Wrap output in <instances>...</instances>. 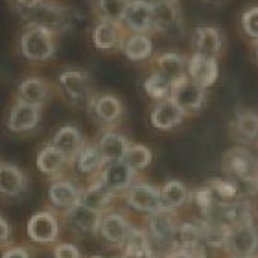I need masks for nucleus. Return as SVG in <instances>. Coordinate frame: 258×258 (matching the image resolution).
<instances>
[{
    "label": "nucleus",
    "instance_id": "f257e3e1",
    "mask_svg": "<svg viewBox=\"0 0 258 258\" xmlns=\"http://www.w3.org/2000/svg\"><path fill=\"white\" fill-rule=\"evenodd\" d=\"M21 8L28 24H35L52 33H63L72 26V13L54 0H32Z\"/></svg>",
    "mask_w": 258,
    "mask_h": 258
},
{
    "label": "nucleus",
    "instance_id": "f03ea898",
    "mask_svg": "<svg viewBox=\"0 0 258 258\" xmlns=\"http://www.w3.org/2000/svg\"><path fill=\"white\" fill-rule=\"evenodd\" d=\"M19 48L24 59L30 63H43L52 59L55 54V33L48 32L41 26L28 24L21 33Z\"/></svg>",
    "mask_w": 258,
    "mask_h": 258
},
{
    "label": "nucleus",
    "instance_id": "7ed1b4c3",
    "mask_svg": "<svg viewBox=\"0 0 258 258\" xmlns=\"http://www.w3.org/2000/svg\"><path fill=\"white\" fill-rule=\"evenodd\" d=\"M57 85H59L63 96L74 105L91 103V100L94 98L91 76L81 69H64L57 76Z\"/></svg>",
    "mask_w": 258,
    "mask_h": 258
},
{
    "label": "nucleus",
    "instance_id": "20e7f679",
    "mask_svg": "<svg viewBox=\"0 0 258 258\" xmlns=\"http://www.w3.org/2000/svg\"><path fill=\"white\" fill-rule=\"evenodd\" d=\"M179 229V221L175 210L161 209L150 214L148 231L151 242L159 247H175V234Z\"/></svg>",
    "mask_w": 258,
    "mask_h": 258
},
{
    "label": "nucleus",
    "instance_id": "39448f33",
    "mask_svg": "<svg viewBox=\"0 0 258 258\" xmlns=\"http://www.w3.org/2000/svg\"><path fill=\"white\" fill-rule=\"evenodd\" d=\"M223 172L245 183L258 184V159L245 148H232L223 157Z\"/></svg>",
    "mask_w": 258,
    "mask_h": 258
},
{
    "label": "nucleus",
    "instance_id": "423d86ee",
    "mask_svg": "<svg viewBox=\"0 0 258 258\" xmlns=\"http://www.w3.org/2000/svg\"><path fill=\"white\" fill-rule=\"evenodd\" d=\"M170 100L177 103L186 114L198 113L199 109H203L205 102H207V89L198 85L188 76H183L172 83Z\"/></svg>",
    "mask_w": 258,
    "mask_h": 258
},
{
    "label": "nucleus",
    "instance_id": "0eeeda50",
    "mask_svg": "<svg viewBox=\"0 0 258 258\" xmlns=\"http://www.w3.org/2000/svg\"><path fill=\"white\" fill-rule=\"evenodd\" d=\"M151 19L153 32H162L166 35L183 32L179 0H151Z\"/></svg>",
    "mask_w": 258,
    "mask_h": 258
},
{
    "label": "nucleus",
    "instance_id": "6e6552de",
    "mask_svg": "<svg viewBox=\"0 0 258 258\" xmlns=\"http://www.w3.org/2000/svg\"><path fill=\"white\" fill-rule=\"evenodd\" d=\"M225 247L240 258H249L258 249V229L251 221H243L229 229Z\"/></svg>",
    "mask_w": 258,
    "mask_h": 258
},
{
    "label": "nucleus",
    "instance_id": "1a4fd4ad",
    "mask_svg": "<svg viewBox=\"0 0 258 258\" xmlns=\"http://www.w3.org/2000/svg\"><path fill=\"white\" fill-rule=\"evenodd\" d=\"M64 225L69 231L76 234H96L100 231V221H102V212L94 209H89L87 205L76 203L74 207L63 210Z\"/></svg>",
    "mask_w": 258,
    "mask_h": 258
},
{
    "label": "nucleus",
    "instance_id": "9d476101",
    "mask_svg": "<svg viewBox=\"0 0 258 258\" xmlns=\"http://www.w3.org/2000/svg\"><path fill=\"white\" fill-rule=\"evenodd\" d=\"M59 220L54 212L41 210L28 220L26 234L35 243H54L59 238Z\"/></svg>",
    "mask_w": 258,
    "mask_h": 258
},
{
    "label": "nucleus",
    "instance_id": "9b49d317",
    "mask_svg": "<svg viewBox=\"0 0 258 258\" xmlns=\"http://www.w3.org/2000/svg\"><path fill=\"white\" fill-rule=\"evenodd\" d=\"M41 109L37 105L15 100L6 116V125L11 133H30L41 122Z\"/></svg>",
    "mask_w": 258,
    "mask_h": 258
},
{
    "label": "nucleus",
    "instance_id": "f8f14e48",
    "mask_svg": "<svg viewBox=\"0 0 258 258\" xmlns=\"http://www.w3.org/2000/svg\"><path fill=\"white\" fill-rule=\"evenodd\" d=\"M125 203L139 212L153 214L162 209L161 188L148 183H133L125 190Z\"/></svg>",
    "mask_w": 258,
    "mask_h": 258
},
{
    "label": "nucleus",
    "instance_id": "ddd939ff",
    "mask_svg": "<svg viewBox=\"0 0 258 258\" xmlns=\"http://www.w3.org/2000/svg\"><path fill=\"white\" fill-rule=\"evenodd\" d=\"M225 37L218 26L214 24H201L196 28L192 37V54L205 55V57H220L223 52Z\"/></svg>",
    "mask_w": 258,
    "mask_h": 258
},
{
    "label": "nucleus",
    "instance_id": "4468645a",
    "mask_svg": "<svg viewBox=\"0 0 258 258\" xmlns=\"http://www.w3.org/2000/svg\"><path fill=\"white\" fill-rule=\"evenodd\" d=\"M122 26L127 33H151L153 19H151V0H129L124 11Z\"/></svg>",
    "mask_w": 258,
    "mask_h": 258
},
{
    "label": "nucleus",
    "instance_id": "2eb2a0df",
    "mask_svg": "<svg viewBox=\"0 0 258 258\" xmlns=\"http://www.w3.org/2000/svg\"><path fill=\"white\" fill-rule=\"evenodd\" d=\"M125 33L127 32L120 22L98 21L92 28V44L100 52H116L122 50Z\"/></svg>",
    "mask_w": 258,
    "mask_h": 258
},
{
    "label": "nucleus",
    "instance_id": "dca6fc26",
    "mask_svg": "<svg viewBox=\"0 0 258 258\" xmlns=\"http://www.w3.org/2000/svg\"><path fill=\"white\" fill-rule=\"evenodd\" d=\"M135 172L133 168L127 166L124 161H109L103 164L102 172L96 177L102 179V183L114 194L125 192V190L135 183Z\"/></svg>",
    "mask_w": 258,
    "mask_h": 258
},
{
    "label": "nucleus",
    "instance_id": "f3484780",
    "mask_svg": "<svg viewBox=\"0 0 258 258\" xmlns=\"http://www.w3.org/2000/svg\"><path fill=\"white\" fill-rule=\"evenodd\" d=\"M186 76L196 81L203 89H209L218 81L220 76V64L216 57H205V55L192 54L186 61Z\"/></svg>",
    "mask_w": 258,
    "mask_h": 258
},
{
    "label": "nucleus",
    "instance_id": "a211bd4d",
    "mask_svg": "<svg viewBox=\"0 0 258 258\" xmlns=\"http://www.w3.org/2000/svg\"><path fill=\"white\" fill-rule=\"evenodd\" d=\"M184 116H186V113L183 109L175 102H172L170 98H166V100L157 102V105L150 114V122L159 131H172L183 124Z\"/></svg>",
    "mask_w": 258,
    "mask_h": 258
},
{
    "label": "nucleus",
    "instance_id": "6ab92c4d",
    "mask_svg": "<svg viewBox=\"0 0 258 258\" xmlns=\"http://www.w3.org/2000/svg\"><path fill=\"white\" fill-rule=\"evenodd\" d=\"M28 190V177L21 168L11 162H0V196L21 198Z\"/></svg>",
    "mask_w": 258,
    "mask_h": 258
},
{
    "label": "nucleus",
    "instance_id": "aec40b11",
    "mask_svg": "<svg viewBox=\"0 0 258 258\" xmlns=\"http://www.w3.org/2000/svg\"><path fill=\"white\" fill-rule=\"evenodd\" d=\"M92 111V116L100 122V124H114L122 118L124 114V105L120 102V98L114 94H100L94 96L89 103Z\"/></svg>",
    "mask_w": 258,
    "mask_h": 258
},
{
    "label": "nucleus",
    "instance_id": "412c9836",
    "mask_svg": "<svg viewBox=\"0 0 258 258\" xmlns=\"http://www.w3.org/2000/svg\"><path fill=\"white\" fill-rule=\"evenodd\" d=\"M48 199L52 207L67 210L76 203H80L81 188L70 179H55L48 186Z\"/></svg>",
    "mask_w": 258,
    "mask_h": 258
},
{
    "label": "nucleus",
    "instance_id": "4be33fe9",
    "mask_svg": "<svg viewBox=\"0 0 258 258\" xmlns=\"http://www.w3.org/2000/svg\"><path fill=\"white\" fill-rule=\"evenodd\" d=\"M131 229L129 221L118 212H107L102 214V221H100V234L107 243L111 245H118L122 247L127 238V232Z\"/></svg>",
    "mask_w": 258,
    "mask_h": 258
},
{
    "label": "nucleus",
    "instance_id": "5701e85b",
    "mask_svg": "<svg viewBox=\"0 0 258 258\" xmlns=\"http://www.w3.org/2000/svg\"><path fill=\"white\" fill-rule=\"evenodd\" d=\"M50 144L55 146L72 162L76 159V155L81 151V148L85 146V140H83V135H81V131L78 127H74V125H63V127L55 131Z\"/></svg>",
    "mask_w": 258,
    "mask_h": 258
},
{
    "label": "nucleus",
    "instance_id": "b1692460",
    "mask_svg": "<svg viewBox=\"0 0 258 258\" xmlns=\"http://www.w3.org/2000/svg\"><path fill=\"white\" fill-rule=\"evenodd\" d=\"M122 54L131 63H142L153 55V39L150 33H125Z\"/></svg>",
    "mask_w": 258,
    "mask_h": 258
},
{
    "label": "nucleus",
    "instance_id": "393cba45",
    "mask_svg": "<svg viewBox=\"0 0 258 258\" xmlns=\"http://www.w3.org/2000/svg\"><path fill=\"white\" fill-rule=\"evenodd\" d=\"M48 98H50V85L43 78L32 76V78H26V80H22L19 83L17 100H22V102L26 103L43 107L44 103L48 102Z\"/></svg>",
    "mask_w": 258,
    "mask_h": 258
},
{
    "label": "nucleus",
    "instance_id": "a878e982",
    "mask_svg": "<svg viewBox=\"0 0 258 258\" xmlns=\"http://www.w3.org/2000/svg\"><path fill=\"white\" fill-rule=\"evenodd\" d=\"M186 61L188 57L179 52H162L153 59V67H155L153 70L161 72L164 78H168L173 83L175 80L186 76Z\"/></svg>",
    "mask_w": 258,
    "mask_h": 258
},
{
    "label": "nucleus",
    "instance_id": "bb28decb",
    "mask_svg": "<svg viewBox=\"0 0 258 258\" xmlns=\"http://www.w3.org/2000/svg\"><path fill=\"white\" fill-rule=\"evenodd\" d=\"M122 247H124V254L120 258H155L150 234H146L144 231L135 229V227L129 229L127 238Z\"/></svg>",
    "mask_w": 258,
    "mask_h": 258
},
{
    "label": "nucleus",
    "instance_id": "cd10ccee",
    "mask_svg": "<svg viewBox=\"0 0 258 258\" xmlns=\"http://www.w3.org/2000/svg\"><path fill=\"white\" fill-rule=\"evenodd\" d=\"M67 164H70V161L52 144L41 148L37 153V159H35V166H37L39 172L44 173V175H50V177L59 175L67 168Z\"/></svg>",
    "mask_w": 258,
    "mask_h": 258
},
{
    "label": "nucleus",
    "instance_id": "c85d7f7f",
    "mask_svg": "<svg viewBox=\"0 0 258 258\" xmlns=\"http://www.w3.org/2000/svg\"><path fill=\"white\" fill-rule=\"evenodd\" d=\"M72 162H74L76 170H78L81 175L96 177L98 173L102 172L103 164H105V159H103L102 151L98 150L96 144H85Z\"/></svg>",
    "mask_w": 258,
    "mask_h": 258
},
{
    "label": "nucleus",
    "instance_id": "c756f323",
    "mask_svg": "<svg viewBox=\"0 0 258 258\" xmlns=\"http://www.w3.org/2000/svg\"><path fill=\"white\" fill-rule=\"evenodd\" d=\"M116 194L113 190H109L105 184L102 183V179L100 177H94L87 188H81V203L87 205L89 209H94L98 212H103V210L107 209L109 203L113 201V198Z\"/></svg>",
    "mask_w": 258,
    "mask_h": 258
},
{
    "label": "nucleus",
    "instance_id": "7c9ffc66",
    "mask_svg": "<svg viewBox=\"0 0 258 258\" xmlns=\"http://www.w3.org/2000/svg\"><path fill=\"white\" fill-rule=\"evenodd\" d=\"M129 144H131V142L125 139L124 135L116 133V131H105V133H102V137H100L96 142L98 150L102 151L105 162L122 161Z\"/></svg>",
    "mask_w": 258,
    "mask_h": 258
},
{
    "label": "nucleus",
    "instance_id": "2f4dec72",
    "mask_svg": "<svg viewBox=\"0 0 258 258\" xmlns=\"http://www.w3.org/2000/svg\"><path fill=\"white\" fill-rule=\"evenodd\" d=\"M188 199H190V190L181 181H168V183H164L161 186L162 209L177 210L183 205L188 203Z\"/></svg>",
    "mask_w": 258,
    "mask_h": 258
},
{
    "label": "nucleus",
    "instance_id": "473e14b6",
    "mask_svg": "<svg viewBox=\"0 0 258 258\" xmlns=\"http://www.w3.org/2000/svg\"><path fill=\"white\" fill-rule=\"evenodd\" d=\"M203 243V234H201V225L198 223H179L177 234H175V247L179 249H188V251H196L201 249Z\"/></svg>",
    "mask_w": 258,
    "mask_h": 258
},
{
    "label": "nucleus",
    "instance_id": "72a5a7b5",
    "mask_svg": "<svg viewBox=\"0 0 258 258\" xmlns=\"http://www.w3.org/2000/svg\"><path fill=\"white\" fill-rule=\"evenodd\" d=\"M234 129L243 142H258V113L240 111L234 118Z\"/></svg>",
    "mask_w": 258,
    "mask_h": 258
},
{
    "label": "nucleus",
    "instance_id": "f704fd0d",
    "mask_svg": "<svg viewBox=\"0 0 258 258\" xmlns=\"http://www.w3.org/2000/svg\"><path fill=\"white\" fill-rule=\"evenodd\" d=\"M127 4L129 0H94V11L98 15V21L120 22L122 24Z\"/></svg>",
    "mask_w": 258,
    "mask_h": 258
},
{
    "label": "nucleus",
    "instance_id": "c9c22d12",
    "mask_svg": "<svg viewBox=\"0 0 258 258\" xmlns=\"http://www.w3.org/2000/svg\"><path fill=\"white\" fill-rule=\"evenodd\" d=\"M170 91H172V81L168 80V78H164L157 70H153L144 80V92L151 100H155V102H161V100L170 98Z\"/></svg>",
    "mask_w": 258,
    "mask_h": 258
},
{
    "label": "nucleus",
    "instance_id": "e433bc0d",
    "mask_svg": "<svg viewBox=\"0 0 258 258\" xmlns=\"http://www.w3.org/2000/svg\"><path fill=\"white\" fill-rule=\"evenodd\" d=\"M122 161H124L127 166L133 168L135 172H142V170H146V168L151 164L153 153H151L150 148L144 144H129Z\"/></svg>",
    "mask_w": 258,
    "mask_h": 258
},
{
    "label": "nucleus",
    "instance_id": "4c0bfd02",
    "mask_svg": "<svg viewBox=\"0 0 258 258\" xmlns=\"http://www.w3.org/2000/svg\"><path fill=\"white\" fill-rule=\"evenodd\" d=\"M218 203H231L238 196V186L227 179H210L207 184Z\"/></svg>",
    "mask_w": 258,
    "mask_h": 258
},
{
    "label": "nucleus",
    "instance_id": "58836bf2",
    "mask_svg": "<svg viewBox=\"0 0 258 258\" xmlns=\"http://www.w3.org/2000/svg\"><path fill=\"white\" fill-rule=\"evenodd\" d=\"M240 28H242V33L253 43L258 41V4L249 6L242 11V17H240Z\"/></svg>",
    "mask_w": 258,
    "mask_h": 258
},
{
    "label": "nucleus",
    "instance_id": "ea45409f",
    "mask_svg": "<svg viewBox=\"0 0 258 258\" xmlns=\"http://www.w3.org/2000/svg\"><path fill=\"white\" fill-rule=\"evenodd\" d=\"M54 258H81V253L74 243H57L54 247Z\"/></svg>",
    "mask_w": 258,
    "mask_h": 258
},
{
    "label": "nucleus",
    "instance_id": "a19ab883",
    "mask_svg": "<svg viewBox=\"0 0 258 258\" xmlns=\"http://www.w3.org/2000/svg\"><path fill=\"white\" fill-rule=\"evenodd\" d=\"M0 258H32L30 251L26 247H21V245H11L6 251H2Z\"/></svg>",
    "mask_w": 258,
    "mask_h": 258
},
{
    "label": "nucleus",
    "instance_id": "79ce46f5",
    "mask_svg": "<svg viewBox=\"0 0 258 258\" xmlns=\"http://www.w3.org/2000/svg\"><path fill=\"white\" fill-rule=\"evenodd\" d=\"M166 258H205V256H203V251H201V249L188 251V249H179L177 247V251L166 254Z\"/></svg>",
    "mask_w": 258,
    "mask_h": 258
},
{
    "label": "nucleus",
    "instance_id": "37998d69",
    "mask_svg": "<svg viewBox=\"0 0 258 258\" xmlns=\"http://www.w3.org/2000/svg\"><path fill=\"white\" fill-rule=\"evenodd\" d=\"M10 240H11V225L8 223V220H4L0 216V245L10 243Z\"/></svg>",
    "mask_w": 258,
    "mask_h": 258
},
{
    "label": "nucleus",
    "instance_id": "c03bdc74",
    "mask_svg": "<svg viewBox=\"0 0 258 258\" xmlns=\"http://www.w3.org/2000/svg\"><path fill=\"white\" fill-rule=\"evenodd\" d=\"M253 50H254V57L258 61V41H253Z\"/></svg>",
    "mask_w": 258,
    "mask_h": 258
},
{
    "label": "nucleus",
    "instance_id": "a18cd8bd",
    "mask_svg": "<svg viewBox=\"0 0 258 258\" xmlns=\"http://www.w3.org/2000/svg\"><path fill=\"white\" fill-rule=\"evenodd\" d=\"M15 2L19 6H24V4H28V2H32V0H15Z\"/></svg>",
    "mask_w": 258,
    "mask_h": 258
},
{
    "label": "nucleus",
    "instance_id": "49530a36",
    "mask_svg": "<svg viewBox=\"0 0 258 258\" xmlns=\"http://www.w3.org/2000/svg\"><path fill=\"white\" fill-rule=\"evenodd\" d=\"M92 258H103V256H92Z\"/></svg>",
    "mask_w": 258,
    "mask_h": 258
},
{
    "label": "nucleus",
    "instance_id": "de8ad7c7",
    "mask_svg": "<svg viewBox=\"0 0 258 258\" xmlns=\"http://www.w3.org/2000/svg\"><path fill=\"white\" fill-rule=\"evenodd\" d=\"M212 2H220V0H212Z\"/></svg>",
    "mask_w": 258,
    "mask_h": 258
}]
</instances>
